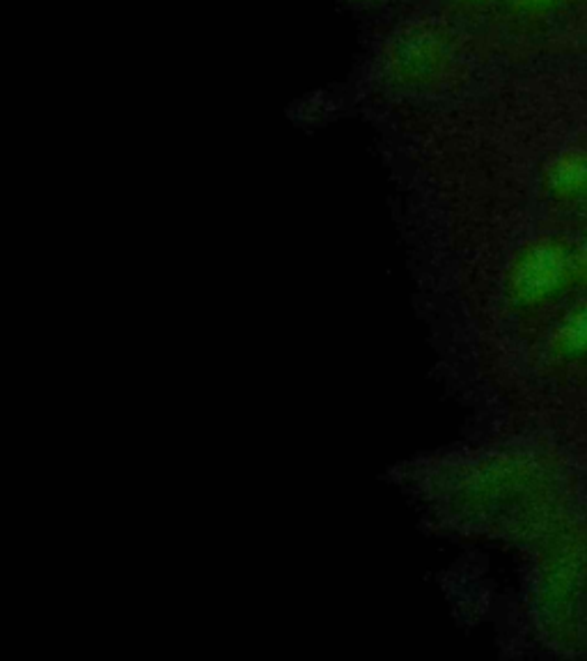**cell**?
Masks as SVG:
<instances>
[{
	"instance_id": "6da1fadb",
	"label": "cell",
	"mask_w": 587,
	"mask_h": 661,
	"mask_svg": "<svg viewBox=\"0 0 587 661\" xmlns=\"http://www.w3.org/2000/svg\"><path fill=\"white\" fill-rule=\"evenodd\" d=\"M585 172H587V168L580 161H571L567 166H563V170H560V182L563 184H578V182H583Z\"/></svg>"
},
{
	"instance_id": "7a4b0ae2",
	"label": "cell",
	"mask_w": 587,
	"mask_h": 661,
	"mask_svg": "<svg viewBox=\"0 0 587 661\" xmlns=\"http://www.w3.org/2000/svg\"><path fill=\"white\" fill-rule=\"evenodd\" d=\"M526 3H533V6H554V3H558V0H526Z\"/></svg>"
}]
</instances>
